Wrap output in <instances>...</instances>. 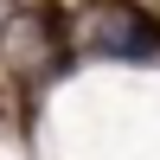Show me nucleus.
Listing matches in <instances>:
<instances>
[{
  "label": "nucleus",
  "instance_id": "f03ea898",
  "mask_svg": "<svg viewBox=\"0 0 160 160\" xmlns=\"http://www.w3.org/2000/svg\"><path fill=\"white\" fill-rule=\"evenodd\" d=\"M0 45H7L13 71H38V64L51 58V26L38 19V13H19V19H7V32H0Z\"/></svg>",
  "mask_w": 160,
  "mask_h": 160
},
{
  "label": "nucleus",
  "instance_id": "f257e3e1",
  "mask_svg": "<svg viewBox=\"0 0 160 160\" xmlns=\"http://www.w3.org/2000/svg\"><path fill=\"white\" fill-rule=\"evenodd\" d=\"M77 38H83L90 58H115V64H154L160 58L154 26L135 7H90V19L77 26Z\"/></svg>",
  "mask_w": 160,
  "mask_h": 160
}]
</instances>
